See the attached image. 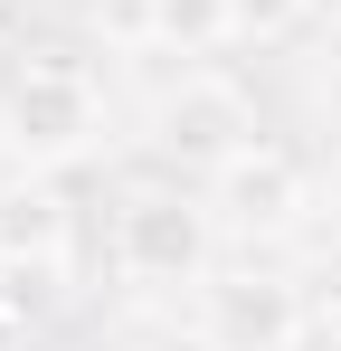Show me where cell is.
Returning a JSON list of instances; mask_svg holds the SVG:
<instances>
[{
  "label": "cell",
  "instance_id": "6da1fadb",
  "mask_svg": "<svg viewBox=\"0 0 341 351\" xmlns=\"http://www.w3.org/2000/svg\"><path fill=\"white\" fill-rule=\"evenodd\" d=\"M95 133H105V95H95V76L66 58V48H48L38 66L10 76V95H0V143H10L29 171H57V162L95 152Z\"/></svg>",
  "mask_w": 341,
  "mask_h": 351
},
{
  "label": "cell",
  "instance_id": "7a4b0ae2",
  "mask_svg": "<svg viewBox=\"0 0 341 351\" xmlns=\"http://www.w3.org/2000/svg\"><path fill=\"white\" fill-rule=\"evenodd\" d=\"M256 143H266V123H256V95H247L237 76L190 66L162 105H152V152H162L180 180H218L227 162L256 152Z\"/></svg>",
  "mask_w": 341,
  "mask_h": 351
},
{
  "label": "cell",
  "instance_id": "3957f363",
  "mask_svg": "<svg viewBox=\"0 0 341 351\" xmlns=\"http://www.w3.org/2000/svg\"><path fill=\"white\" fill-rule=\"evenodd\" d=\"M114 266L142 285H209L218 266V209L190 190H133L114 209Z\"/></svg>",
  "mask_w": 341,
  "mask_h": 351
},
{
  "label": "cell",
  "instance_id": "277c9868",
  "mask_svg": "<svg viewBox=\"0 0 341 351\" xmlns=\"http://www.w3.org/2000/svg\"><path fill=\"white\" fill-rule=\"evenodd\" d=\"M199 332L218 351H294L303 342V294L284 276H209L199 285Z\"/></svg>",
  "mask_w": 341,
  "mask_h": 351
},
{
  "label": "cell",
  "instance_id": "5b68a950",
  "mask_svg": "<svg viewBox=\"0 0 341 351\" xmlns=\"http://www.w3.org/2000/svg\"><path fill=\"white\" fill-rule=\"evenodd\" d=\"M303 199H313V180H303V162L275 152V143L237 152V162L209 180V209H218L227 237H284L294 219H303Z\"/></svg>",
  "mask_w": 341,
  "mask_h": 351
},
{
  "label": "cell",
  "instance_id": "8992f818",
  "mask_svg": "<svg viewBox=\"0 0 341 351\" xmlns=\"http://www.w3.org/2000/svg\"><path fill=\"white\" fill-rule=\"evenodd\" d=\"M66 237H76V219H66V199H57L48 180H29V190L0 199V247L19 266H66Z\"/></svg>",
  "mask_w": 341,
  "mask_h": 351
},
{
  "label": "cell",
  "instance_id": "52a82bcc",
  "mask_svg": "<svg viewBox=\"0 0 341 351\" xmlns=\"http://www.w3.org/2000/svg\"><path fill=\"white\" fill-rule=\"evenodd\" d=\"M218 38H227V0H152V48L199 58V48H218Z\"/></svg>",
  "mask_w": 341,
  "mask_h": 351
},
{
  "label": "cell",
  "instance_id": "ba28073f",
  "mask_svg": "<svg viewBox=\"0 0 341 351\" xmlns=\"http://www.w3.org/2000/svg\"><path fill=\"white\" fill-rule=\"evenodd\" d=\"M303 19H313V0H227V38H247V48L294 38Z\"/></svg>",
  "mask_w": 341,
  "mask_h": 351
},
{
  "label": "cell",
  "instance_id": "9c48e42d",
  "mask_svg": "<svg viewBox=\"0 0 341 351\" xmlns=\"http://www.w3.org/2000/svg\"><path fill=\"white\" fill-rule=\"evenodd\" d=\"M95 10V29L123 38V48H152V0H86Z\"/></svg>",
  "mask_w": 341,
  "mask_h": 351
},
{
  "label": "cell",
  "instance_id": "30bf717a",
  "mask_svg": "<svg viewBox=\"0 0 341 351\" xmlns=\"http://www.w3.org/2000/svg\"><path fill=\"white\" fill-rule=\"evenodd\" d=\"M0 351H29V313H19L10 294H0Z\"/></svg>",
  "mask_w": 341,
  "mask_h": 351
},
{
  "label": "cell",
  "instance_id": "8fae6325",
  "mask_svg": "<svg viewBox=\"0 0 341 351\" xmlns=\"http://www.w3.org/2000/svg\"><path fill=\"white\" fill-rule=\"evenodd\" d=\"M142 351H218V342H209V332H152Z\"/></svg>",
  "mask_w": 341,
  "mask_h": 351
},
{
  "label": "cell",
  "instance_id": "7c38bea8",
  "mask_svg": "<svg viewBox=\"0 0 341 351\" xmlns=\"http://www.w3.org/2000/svg\"><path fill=\"white\" fill-rule=\"evenodd\" d=\"M323 323H332V342H341V294H332V313H323Z\"/></svg>",
  "mask_w": 341,
  "mask_h": 351
},
{
  "label": "cell",
  "instance_id": "4fadbf2b",
  "mask_svg": "<svg viewBox=\"0 0 341 351\" xmlns=\"http://www.w3.org/2000/svg\"><path fill=\"white\" fill-rule=\"evenodd\" d=\"M313 10H323V19H341V0H313Z\"/></svg>",
  "mask_w": 341,
  "mask_h": 351
},
{
  "label": "cell",
  "instance_id": "5bb4252c",
  "mask_svg": "<svg viewBox=\"0 0 341 351\" xmlns=\"http://www.w3.org/2000/svg\"><path fill=\"white\" fill-rule=\"evenodd\" d=\"M0 276H10V247H0Z\"/></svg>",
  "mask_w": 341,
  "mask_h": 351
}]
</instances>
